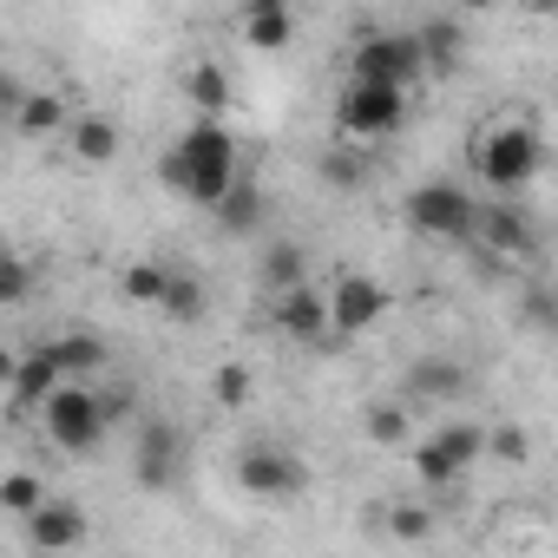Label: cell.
Instances as JSON below:
<instances>
[{
	"mask_svg": "<svg viewBox=\"0 0 558 558\" xmlns=\"http://www.w3.org/2000/svg\"><path fill=\"white\" fill-rule=\"evenodd\" d=\"M14 99H21V86H14V73H8V66H0V106H14Z\"/></svg>",
	"mask_w": 558,
	"mask_h": 558,
	"instance_id": "obj_35",
	"label": "cell"
},
{
	"mask_svg": "<svg viewBox=\"0 0 558 558\" xmlns=\"http://www.w3.org/2000/svg\"><path fill=\"white\" fill-rule=\"evenodd\" d=\"M40 349L53 355L60 381H93V375L106 368V336H86V329H73V336H53V342H40Z\"/></svg>",
	"mask_w": 558,
	"mask_h": 558,
	"instance_id": "obj_17",
	"label": "cell"
},
{
	"mask_svg": "<svg viewBox=\"0 0 558 558\" xmlns=\"http://www.w3.org/2000/svg\"><path fill=\"white\" fill-rule=\"evenodd\" d=\"M408 473H414L427 493H453V486L466 480V473H460V466H453L434 440H427V434H421V440H408Z\"/></svg>",
	"mask_w": 558,
	"mask_h": 558,
	"instance_id": "obj_27",
	"label": "cell"
},
{
	"mask_svg": "<svg viewBox=\"0 0 558 558\" xmlns=\"http://www.w3.org/2000/svg\"><path fill=\"white\" fill-rule=\"evenodd\" d=\"M362 178H368V165H362L355 151H342V145H336V151H323V184H336V191H355Z\"/></svg>",
	"mask_w": 558,
	"mask_h": 558,
	"instance_id": "obj_33",
	"label": "cell"
},
{
	"mask_svg": "<svg viewBox=\"0 0 558 558\" xmlns=\"http://www.w3.org/2000/svg\"><path fill=\"white\" fill-rule=\"evenodd\" d=\"M473 210H480V204H473L453 178H427V184H414L408 204H401L408 230H421V236H434V243H466V236H473Z\"/></svg>",
	"mask_w": 558,
	"mask_h": 558,
	"instance_id": "obj_4",
	"label": "cell"
},
{
	"mask_svg": "<svg viewBox=\"0 0 558 558\" xmlns=\"http://www.w3.org/2000/svg\"><path fill=\"white\" fill-rule=\"evenodd\" d=\"M40 434L60 447V453H99L106 447V408H99V388L93 381H60L53 401L40 408Z\"/></svg>",
	"mask_w": 558,
	"mask_h": 558,
	"instance_id": "obj_3",
	"label": "cell"
},
{
	"mask_svg": "<svg viewBox=\"0 0 558 558\" xmlns=\"http://www.w3.org/2000/svg\"><path fill=\"white\" fill-rule=\"evenodd\" d=\"M453 395H466V375H460L453 355H421V362L408 368L401 401H453Z\"/></svg>",
	"mask_w": 558,
	"mask_h": 558,
	"instance_id": "obj_18",
	"label": "cell"
},
{
	"mask_svg": "<svg viewBox=\"0 0 558 558\" xmlns=\"http://www.w3.org/2000/svg\"><path fill=\"white\" fill-rule=\"evenodd\" d=\"M336 125H342V138L349 145H375V138H395L401 125H408V93H395V86H342V99H336Z\"/></svg>",
	"mask_w": 558,
	"mask_h": 558,
	"instance_id": "obj_7",
	"label": "cell"
},
{
	"mask_svg": "<svg viewBox=\"0 0 558 558\" xmlns=\"http://www.w3.org/2000/svg\"><path fill=\"white\" fill-rule=\"evenodd\" d=\"M86 532H93L86 506H80V499H60V493H53L34 519H21V538H27L34 558H66V551L86 545Z\"/></svg>",
	"mask_w": 558,
	"mask_h": 558,
	"instance_id": "obj_11",
	"label": "cell"
},
{
	"mask_svg": "<svg viewBox=\"0 0 558 558\" xmlns=\"http://www.w3.org/2000/svg\"><path fill=\"white\" fill-rule=\"evenodd\" d=\"M204 303H210V290L197 283V276H191V269H171V283H165V296H158V316L178 323V329H191V323L204 316Z\"/></svg>",
	"mask_w": 558,
	"mask_h": 558,
	"instance_id": "obj_24",
	"label": "cell"
},
{
	"mask_svg": "<svg viewBox=\"0 0 558 558\" xmlns=\"http://www.w3.org/2000/svg\"><path fill=\"white\" fill-rule=\"evenodd\" d=\"M34 283H40L34 263H21V256L0 250V316H8V310H27V303H34Z\"/></svg>",
	"mask_w": 558,
	"mask_h": 558,
	"instance_id": "obj_31",
	"label": "cell"
},
{
	"mask_svg": "<svg viewBox=\"0 0 558 558\" xmlns=\"http://www.w3.org/2000/svg\"><path fill=\"white\" fill-rule=\"evenodd\" d=\"M349 80L355 86H395V93H408L421 80V53H414V40L401 27H375V34H362L349 47Z\"/></svg>",
	"mask_w": 558,
	"mask_h": 558,
	"instance_id": "obj_6",
	"label": "cell"
},
{
	"mask_svg": "<svg viewBox=\"0 0 558 558\" xmlns=\"http://www.w3.org/2000/svg\"><path fill=\"white\" fill-rule=\"evenodd\" d=\"M47 499H53L47 473H34V466H8V473H0V512H8V519H34Z\"/></svg>",
	"mask_w": 558,
	"mask_h": 558,
	"instance_id": "obj_22",
	"label": "cell"
},
{
	"mask_svg": "<svg viewBox=\"0 0 558 558\" xmlns=\"http://www.w3.org/2000/svg\"><path fill=\"white\" fill-rule=\"evenodd\" d=\"M66 119H73V106H66V93H53V86H34V93L14 99V132H21V138H60Z\"/></svg>",
	"mask_w": 558,
	"mask_h": 558,
	"instance_id": "obj_15",
	"label": "cell"
},
{
	"mask_svg": "<svg viewBox=\"0 0 558 558\" xmlns=\"http://www.w3.org/2000/svg\"><path fill=\"white\" fill-rule=\"evenodd\" d=\"M236 486L250 493V499H296L303 486H310V466H303V453L296 447H283V440H250V447H236Z\"/></svg>",
	"mask_w": 558,
	"mask_h": 558,
	"instance_id": "obj_5",
	"label": "cell"
},
{
	"mask_svg": "<svg viewBox=\"0 0 558 558\" xmlns=\"http://www.w3.org/2000/svg\"><path fill=\"white\" fill-rule=\"evenodd\" d=\"M263 223V191L250 184V178H236L223 197H217V230L223 236H243V230H256Z\"/></svg>",
	"mask_w": 558,
	"mask_h": 558,
	"instance_id": "obj_25",
	"label": "cell"
},
{
	"mask_svg": "<svg viewBox=\"0 0 558 558\" xmlns=\"http://www.w3.org/2000/svg\"><path fill=\"white\" fill-rule=\"evenodd\" d=\"M263 283H269V296L303 290V283H310V250H303L296 236H276V243L263 250Z\"/></svg>",
	"mask_w": 558,
	"mask_h": 558,
	"instance_id": "obj_20",
	"label": "cell"
},
{
	"mask_svg": "<svg viewBox=\"0 0 558 558\" xmlns=\"http://www.w3.org/2000/svg\"><path fill=\"white\" fill-rule=\"evenodd\" d=\"M296 8H283V0H256V8H243L236 14V34H243V47L250 53H283L290 40H296Z\"/></svg>",
	"mask_w": 558,
	"mask_h": 558,
	"instance_id": "obj_13",
	"label": "cell"
},
{
	"mask_svg": "<svg viewBox=\"0 0 558 558\" xmlns=\"http://www.w3.org/2000/svg\"><path fill=\"white\" fill-rule=\"evenodd\" d=\"M427 440H434L460 473H473V466H480V453H486V427H480V421H440Z\"/></svg>",
	"mask_w": 558,
	"mask_h": 558,
	"instance_id": "obj_26",
	"label": "cell"
},
{
	"mask_svg": "<svg viewBox=\"0 0 558 558\" xmlns=\"http://www.w3.org/2000/svg\"><path fill=\"white\" fill-rule=\"evenodd\" d=\"M381 525H388V538H401V545H421V538H434L440 512H434L427 499H395V506L381 512Z\"/></svg>",
	"mask_w": 558,
	"mask_h": 558,
	"instance_id": "obj_29",
	"label": "cell"
},
{
	"mask_svg": "<svg viewBox=\"0 0 558 558\" xmlns=\"http://www.w3.org/2000/svg\"><path fill=\"white\" fill-rule=\"evenodd\" d=\"M14 368H21V349L0 342V388H14Z\"/></svg>",
	"mask_w": 558,
	"mask_h": 558,
	"instance_id": "obj_34",
	"label": "cell"
},
{
	"mask_svg": "<svg viewBox=\"0 0 558 558\" xmlns=\"http://www.w3.org/2000/svg\"><path fill=\"white\" fill-rule=\"evenodd\" d=\"M184 99L197 106V119H223V106H230V73H223L217 60H191V66H184Z\"/></svg>",
	"mask_w": 558,
	"mask_h": 558,
	"instance_id": "obj_21",
	"label": "cell"
},
{
	"mask_svg": "<svg viewBox=\"0 0 558 558\" xmlns=\"http://www.w3.org/2000/svg\"><path fill=\"white\" fill-rule=\"evenodd\" d=\"M538 165H545V145H538V132H532L525 119H493V125L473 138V171H480L506 204L538 178Z\"/></svg>",
	"mask_w": 558,
	"mask_h": 558,
	"instance_id": "obj_2",
	"label": "cell"
},
{
	"mask_svg": "<svg viewBox=\"0 0 558 558\" xmlns=\"http://www.w3.org/2000/svg\"><path fill=\"white\" fill-rule=\"evenodd\" d=\"M269 323L276 336H290V342H329V310H323V290H290V296H276L269 303Z\"/></svg>",
	"mask_w": 558,
	"mask_h": 558,
	"instance_id": "obj_14",
	"label": "cell"
},
{
	"mask_svg": "<svg viewBox=\"0 0 558 558\" xmlns=\"http://www.w3.org/2000/svg\"><path fill=\"white\" fill-rule=\"evenodd\" d=\"M165 184L178 191V197H191V204H204V210H217V197L243 178V165H236V138L223 132V119H197L171 151H165Z\"/></svg>",
	"mask_w": 558,
	"mask_h": 558,
	"instance_id": "obj_1",
	"label": "cell"
},
{
	"mask_svg": "<svg viewBox=\"0 0 558 558\" xmlns=\"http://www.w3.org/2000/svg\"><path fill=\"white\" fill-rule=\"evenodd\" d=\"M178 473H184V434H178V421L145 414L138 440H132V480L145 493H165V486H178Z\"/></svg>",
	"mask_w": 558,
	"mask_h": 558,
	"instance_id": "obj_9",
	"label": "cell"
},
{
	"mask_svg": "<svg viewBox=\"0 0 558 558\" xmlns=\"http://www.w3.org/2000/svg\"><path fill=\"white\" fill-rule=\"evenodd\" d=\"M60 138H66L73 165H93V171H106V165L125 151V132H119V119H112V112H93V106H86V112H73Z\"/></svg>",
	"mask_w": 558,
	"mask_h": 558,
	"instance_id": "obj_12",
	"label": "cell"
},
{
	"mask_svg": "<svg viewBox=\"0 0 558 558\" xmlns=\"http://www.w3.org/2000/svg\"><path fill=\"white\" fill-rule=\"evenodd\" d=\"M250 395H256V375H250L243 362H217V368H210V401H217V408L236 414V408H250Z\"/></svg>",
	"mask_w": 558,
	"mask_h": 558,
	"instance_id": "obj_30",
	"label": "cell"
},
{
	"mask_svg": "<svg viewBox=\"0 0 558 558\" xmlns=\"http://www.w3.org/2000/svg\"><path fill=\"white\" fill-rule=\"evenodd\" d=\"M388 303H395V290L381 283V276H368V269H342L336 283L323 290L329 336H368V329L388 316Z\"/></svg>",
	"mask_w": 558,
	"mask_h": 558,
	"instance_id": "obj_8",
	"label": "cell"
},
{
	"mask_svg": "<svg viewBox=\"0 0 558 558\" xmlns=\"http://www.w3.org/2000/svg\"><path fill=\"white\" fill-rule=\"evenodd\" d=\"M165 283H171V263H158V256H138V263H125V269H119L125 303H145V310H158Z\"/></svg>",
	"mask_w": 558,
	"mask_h": 558,
	"instance_id": "obj_28",
	"label": "cell"
},
{
	"mask_svg": "<svg viewBox=\"0 0 558 558\" xmlns=\"http://www.w3.org/2000/svg\"><path fill=\"white\" fill-rule=\"evenodd\" d=\"M486 453H493V460H506V466H525V460H532V434H525L519 421H506V427H493V434H486Z\"/></svg>",
	"mask_w": 558,
	"mask_h": 558,
	"instance_id": "obj_32",
	"label": "cell"
},
{
	"mask_svg": "<svg viewBox=\"0 0 558 558\" xmlns=\"http://www.w3.org/2000/svg\"><path fill=\"white\" fill-rule=\"evenodd\" d=\"M473 243L480 250H493V256H506V263H532L538 256V223H532V210H519V204H480L473 210Z\"/></svg>",
	"mask_w": 558,
	"mask_h": 558,
	"instance_id": "obj_10",
	"label": "cell"
},
{
	"mask_svg": "<svg viewBox=\"0 0 558 558\" xmlns=\"http://www.w3.org/2000/svg\"><path fill=\"white\" fill-rule=\"evenodd\" d=\"M408 40H414V53H421V73H427V66H453V60H460L466 27H460L453 14H427L421 27H408Z\"/></svg>",
	"mask_w": 558,
	"mask_h": 558,
	"instance_id": "obj_19",
	"label": "cell"
},
{
	"mask_svg": "<svg viewBox=\"0 0 558 558\" xmlns=\"http://www.w3.org/2000/svg\"><path fill=\"white\" fill-rule=\"evenodd\" d=\"M362 427H368L375 447H408V440H414V421H408V401H401V395L368 401V408H362Z\"/></svg>",
	"mask_w": 558,
	"mask_h": 558,
	"instance_id": "obj_23",
	"label": "cell"
},
{
	"mask_svg": "<svg viewBox=\"0 0 558 558\" xmlns=\"http://www.w3.org/2000/svg\"><path fill=\"white\" fill-rule=\"evenodd\" d=\"M53 388H60V368H53V355H47V349L21 355V368H14V388H8V401H14V421L40 414V408L53 401Z\"/></svg>",
	"mask_w": 558,
	"mask_h": 558,
	"instance_id": "obj_16",
	"label": "cell"
}]
</instances>
